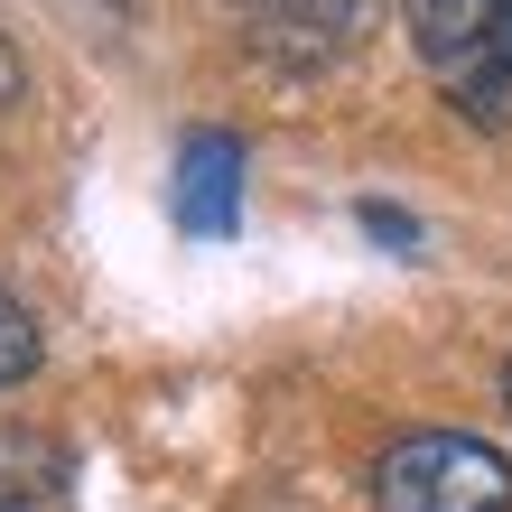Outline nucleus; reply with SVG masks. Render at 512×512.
<instances>
[{"label":"nucleus","instance_id":"423d86ee","mask_svg":"<svg viewBox=\"0 0 512 512\" xmlns=\"http://www.w3.org/2000/svg\"><path fill=\"white\" fill-rule=\"evenodd\" d=\"M364 233H382V243H401V252L419 243V224L401 215V205H364Z\"/></svg>","mask_w":512,"mask_h":512},{"label":"nucleus","instance_id":"6e6552de","mask_svg":"<svg viewBox=\"0 0 512 512\" xmlns=\"http://www.w3.org/2000/svg\"><path fill=\"white\" fill-rule=\"evenodd\" d=\"M503 410H512V364H503Z\"/></svg>","mask_w":512,"mask_h":512},{"label":"nucleus","instance_id":"f03ea898","mask_svg":"<svg viewBox=\"0 0 512 512\" xmlns=\"http://www.w3.org/2000/svg\"><path fill=\"white\" fill-rule=\"evenodd\" d=\"M410 47L466 112H503L512 94V0H401Z\"/></svg>","mask_w":512,"mask_h":512},{"label":"nucleus","instance_id":"f257e3e1","mask_svg":"<svg viewBox=\"0 0 512 512\" xmlns=\"http://www.w3.org/2000/svg\"><path fill=\"white\" fill-rule=\"evenodd\" d=\"M382 512H512V457L466 429H410L373 466Z\"/></svg>","mask_w":512,"mask_h":512},{"label":"nucleus","instance_id":"39448f33","mask_svg":"<svg viewBox=\"0 0 512 512\" xmlns=\"http://www.w3.org/2000/svg\"><path fill=\"white\" fill-rule=\"evenodd\" d=\"M28 373H38V317L0 289V391H19Z\"/></svg>","mask_w":512,"mask_h":512},{"label":"nucleus","instance_id":"20e7f679","mask_svg":"<svg viewBox=\"0 0 512 512\" xmlns=\"http://www.w3.org/2000/svg\"><path fill=\"white\" fill-rule=\"evenodd\" d=\"M66 494V447L47 429H0V512H47Z\"/></svg>","mask_w":512,"mask_h":512},{"label":"nucleus","instance_id":"7ed1b4c3","mask_svg":"<svg viewBox=\"0 0 512 512\" xmlns=\"http://www.w3.org/2000/svg\"><path fill=\"white\" fill-rule=\"evenodd\" d=\"M168 215L187 243H224L243 224V140L233 131H187L168 168Z\"/></svg>","mask_w":512,"mask_h":512},{"label":"nucleus","instance_id":"0eeeda50","mask_svg":"<svg viewBox=\"0 0 512 512\" xmlns=\"http://www.w3.org/2000/svg\"><path fill=\"white\" fill-rule=\"evenodd\" d=\"M19 94H28V75H19V47H10V38H0V112H10Z\"/></svg>","mask_w":512,"mask_h":512}]
</instances>
